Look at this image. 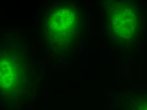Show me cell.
Returning a JSON list of instances; mask_svg holds the SVG:
<instances>
[{
    "label": "cell",
    "mask_w": 147,
    "mask_h": 110,
    "mask_svg": "<svg viewBox=\"0 0 147 110\" xmlns=\"http://www.w3.org/2000/svg\"><path fill=\"white\" fill-rule=\"evenodd\" d=\"M144 110H147V108H146V109Z\"/></svg>",
    "instance_id": "6da1fadb"
}]
</instances>
